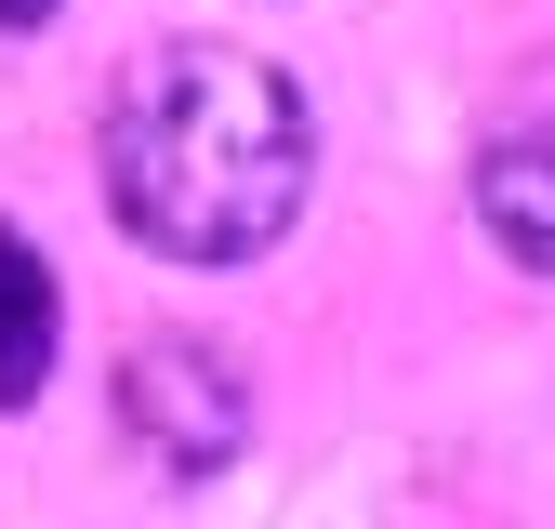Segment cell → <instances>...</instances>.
<instances>
[{
	"label": "cell",
	"mask_w": 555,
	"mask_h": 529,
	"mask_svg": "<svg viewBox=\"0 0 555 529\" xmlns=\"http://www.w3.org/2000/svg\"><path fill=\"white\" fill-rule=\"evenodd\" d=\"M476 225H490L529 279H555V53L490 106V146H476Z\"/></svg>",
	"instance_id": "3"
},
{
	"label": "cell",
	"mask_w": 555,
	"mask_h": 529,
	"mask_svg": "<svg viewBox=\"0 0 555 529\" xmlns=\"http://www.w3.org/2000/svg\"><path fill=\"white\" fill-rule=\"evenodd\" d=\"M318 185V119L251 40H159L106 93V212L172 264H251Z\"/></svg>",
	"instance_id": "1"
},
{
	"label": "cell",
	"mask_w": 555,
	"mask_h": 529,
	"mask_svg": "<svg viewBox=\"0 0 555 529\" xmlns=\"http://www.w3.org/2000/svg\"><path fill=\"white\" fill-rule=\"evenodd\" d=\"M119 424L146 437V463H172V477H212V463H238V437H251V384H238L212 345L159 331V345H132V358H119Z\"/></svg>",
	"instance_id": "2"
},
{
	"label": "cell",
	"mask_w": 555,
	"mask_h": 529,
	"mask_svg": "<svg viewBox=\"0 0 555 529\" xmlns=\"http://www.w3.org/2000/svg\"><path fill=\"white\" fill-rule=\"evenodd\" d=\"M40 14H53V0H0V27H40Z\"/></svg>",
	"instance_id": "5"
},
{
	"label": "cell",
	"mask_w": 555,
	"mask_h": 529,
	"mask_svg": "<svg viewBox=\"0 0 555 529\" xmlns=\"http://www.w3.org/2000/svg\"><path fill=\"white\" fill-rule=\"evenodd\" d=\"M53 331H66L53 264L27 251V225H0V411H27V397L53 384Z\"/></svg>",
	"instance_id": "4"
}]
</instances>
